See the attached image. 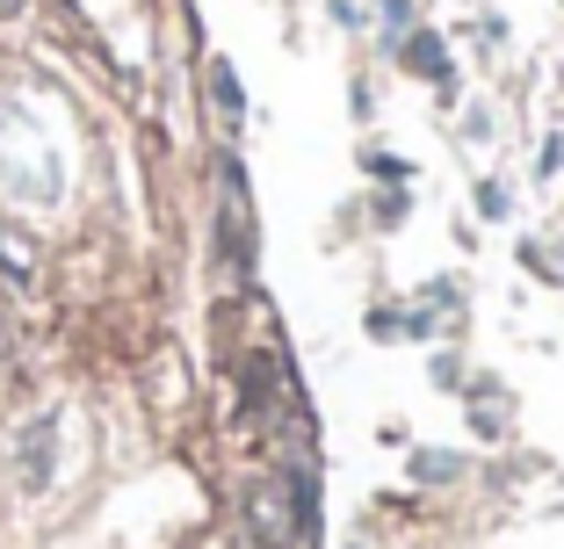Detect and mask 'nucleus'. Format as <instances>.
<instances>
[{
	"label": "nucleus",
	"mask_w": 564,
	"mask_h": 549,
	"mask_svg": "<svg viewBox=\"0 0 564 549\" xmlns=\"http://www.w3.org/2000/svg\"><path fill=\"white\" fill-rule=\"evenodd\" d=\"M383 22H391V36L413 30V0H383Z\"/></svg>",
	"instance_id": "nucleus-6"
},
{
	"label": "nucleus",
	"mask_w": 564,
	"mask_h": 549,
	"mask_svg": "<svg viewBox=\"0 0 564 549\" xmlns=\"http://www.w3.org/2000/svg\"><path fill=\"white\" fill-rule=\"evenodd\" d=\"M405 66H413V73H427V80H442V44H434V36L427 30H413V36H405Z\"/></svg>",
	"instance_id": "nucleus-3"
},
{
	"label": "nucleus",
	"mask_w": 564,
	"mask_h": 549,
	"mask_svg": "<svg viewBox=\"0 0 564 549\" xmlns=\"http://www.w3.org/2000/svg\"><path fill=\"white\" fill-rule=\"evenodd\" d=\"M0 8H15V0H0Z\"/></svg>",
	"instance_id": "nucleus-8"
},
{
	"label": "nucleus",
	"mask_w": 564,
	"mask_h": 549,
	"mask_svg": "<svg viewBox=\"0 0 564 549\" xmlns=\"http://www.w3.org/2000/svg\"><path fill=\"white\" fill-rule=\"evenodd\" d=\"M448 470H456V455H420L413 477H448Z\"/></svg>",
	"instance_id": "nucleus-7"
},
{
	"label": "nucleus",
	"mask_w": 564,
	"mask_h": 549,
	"mask_svg": "<svg viewBox=\"0 0 564 549\" xmlns=\"http://www.w3.org/2000/svg\"><path fill=\"white\" fill-rule=\"evenodd\" d=\"M290 499H297V535L318 542V492H312V477H290Z\"/></svg>",
	"instance_id": "nucleus-4"
},
{
	"label": "nucleus",
	"mask_w": 564,
	"mask_h": 549,
	"mask_svg": "<svg viewBox=\"0 0 564 549\" xmlns=\"http://www.w3.org/2000/svg\"><path fill=\"white\" fill-rule=\"evenodd\" d=\"M51 463H58V433H51V419H30L22 427V492H44Z\"/></svg>",
	"instance_id": "nucleus-1"
},
{
	"label": "nucleus",
	"mask_w": 564,
	"mask_h": 549,
	"mask_svg": "<svg viewBox=\"0 0 564 549\" xmlns=\"http://www.w3.org/2000/svg\"><path fill=\"white\" fill-rule=\"evenodd\" d=\"M247 528H253V549H282V542H290V535H282L275 484H247Z\"/></svg>",
	"instance_id": "nucleus-2"
},
{
	"label": "nucleus",
	"mask_w": 564,
	"mask_h": 549,
	"mask_svg": "<svg viewBox=\"0 0 564 549\" xmlns=\"http://www.w3.org/2000/svg\"><path fill=\"white\" fill-rule=\"evenodd\" d=\"M210 95H217V101H225V109L239 117V73H232V66H210Z\"/></svg>",
	"instance_id": "nucleus-5"
}]
</instances>
